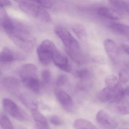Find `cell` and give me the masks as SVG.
Listing matches in <instances>:
<instances>
[{
  "mask_svg": "<svg viewBox=\"0 0 129 129\" xmlns=\"http://www.w3.org/2000/svg\"><path fill=\"white\" fill-rule=\"evenodd\" d=\"M12 20L10 28L6 33L19 48L26 52L32 51L36 44L35 37L24 24L13 19Z\"/></svg>",
  "mask_w": 129,
  "mask_h": 129,
  "instance_id": "1",
  "label": "cell"
},
{
  "mask_svg": "<svg viewBox=\"0 0 129 129\" xmlns=\"http://www.w3.org/2000/svg\"><path fill=\"white\" fill-rule=\"evenodd\" d=\"M54 32L64 45L68 56L75 62L80 63L82 59L79 45L76 39L66 28L61 26L55 27Z\"/></svg>",
  "mask_w": 129,
  "mask_h": 129,
  "instance_id": "2",
  "label": "cell"
},
{
  "mask_svg": "<svg viewBox=\"0 0 129 129\" xmlns=\"http://www.w3.org/2000/svg\"><path fill=\"white\" fill-rule=\"evenodd\" d=\"M19 75L24 85L31 91L38 93L40 82L38 77V69L32 65H26L20 68Z\"/></svg>",
  "mask_w": 129,
  "mask_h": 129,
  "instance_id": "3",
  "label": "cell"
},
{
  "mask_svg": "<svg viewBox=\"0 0 129 129\" xmlns=\"http://www.w3.org/2000/svg\"><path fill=\"white\" fill-rule=\"evenodd\" d=\"M19 7L22 11L30 16L45 22H51V17L49 13L35 3L28 1H21L19 2Z\"/></svg>",
  "mask_w": 129,
  "mask_h": 129,
  "instance_id": "4",
  "label": "cell"
},
{
  "mask_svg": "<svg viewBox=\"0 0 129 129\" xmlns=\"http://www.w3.org/2000/svg\"><path fill=\"white\" fill-rule=\"evenodd\" d=\"M57 50L56 45L50 40L43 41L37 49L39 61L43 65H48L53 61L54 55Z\"/></svg>",
  "mask_w": 129,
  "mask_h": 129,
  "instance_id": "5",
  "label": "cell"
},
{
  "mask_svg": "<svg viewBox=\"0 0 129 129\" xmlns=\"http://www.w3.org/2000/svg\"><path fill=\"white\" fill-rule=\"evenodd\" d=\"M124 96L123 88L120 84L115 88L103 89L99 92V98L101 102L110 104L120 101Z\"/></svg>",
  "mask_w": 129,
  "mask_h": 129,
  "instance_id": "6",
  "label": "cell"
},
{
  "mask_svg": "<svg viewBox=\"0 0 129 129\" xmlns=\"http://www.w3.org/2000/svg\"><path fill=\"white\" fill-rule=\"evenodd\" d=\"M2 105L5 111L16 119L20 121L29 120V117L27 114L10 99H3Z\"/></svg>",
  "mask_w": 129,
  "mask_h": 129,
  "instance_id": "7",
  "label": "cell"
},
{
  "mask_svg": "<svg viewBox=\"0 0 129 129\" xmlns=\"http://www.w3.org/2000/svg\"><path fill=\"white\" fill-rule=\"evenodd\" d=\"M96 119L99 125L104 128L114 129L118 126L117 120L104 110H101L98 112Z\"/></svg>",
  "mask_w": 129,
  "mask_h": 129,
  "instance_id": "8",
  "label": "cell"
},
{
  "mask_svg": "<svg viewBox=\"0 0 129 129\" xmlns=\"http://www.w3.org/2000/svg\"><path fill=\"white\" fill-rule=\"evenodd\" d=\"M25 56L20 53L14 52L7 47H5L0 52V62L9 63L15 61L25 60Z\"/></svg>",
  "mask_w": 129,
  "mask_h": 129,
  "instance_id": "9",
  "label": "cell"
},
{
  "mask_svg": "<svg viewBox=\"0 0 129 129\" xmlns=\"http://www.w3.org/2000/svg\"><path fill=\"white\" fill-rule=\"evenodd\" d=\"M54 94L61 106L66 111L71 112L73 109V101L71 96L65 91L60 89H55Z\"/></svg>",
  "mask_w": 129,
  "mask_h": 129,
  "instance_id": "10",
  "label": "cell"
},
{
  "mask_svg": "<svg viewBox=\"0 0 129 129\" xmlns=\"http://www.w3.org/2000/svg\"><path fill=\"white\" fill-rule=\"evenodd\" d=\"M97 14L103 18L118 20L123 18L122 14L118 10L107 7H101L96 10Z\"/></svg>",
  "mask_w": 129,
  "mask_h": 129,
  "instance_id": "11",
  "label": "cell"
},
{
  "mask_svg": "<svg viewBox=\"0 0 129 129\" xmlns=\"http://www.w3.org/2000/svg\"><path fill=\"white\" fill-rule=\"evenodd\" d=\"M2 85L5 89L12 94H16L19 91L20 83L18 79L13 76H7L3 79Z\"/></svg>",
  "mask_w": 129,
  "mask_h": 129,
  "instance_id": "12",
  "label": "cell"
},
{
  "mask_svg": "<svg viewBox=\"0 0 129 129\" xmlns=\"http://www.w3.org/2000/svg\"><path fill=\"white\" fill-rule=\"evenodd\" d=\"M53 62L61 70L67 72L71 71V68L67 58L57 50L54 55Z\"/></svg>",
  "mask_w": 129,
  "mask_h": 129,
  "instance_id": "13",
  "label": "cell"
},
{
  "mask_svg": "<svg viewBox=\"0 0 129 129\" xmlns=\"http://www.w3.org/2000/svg\"><path fill=\"white\" fill-rule=\"evenodd\" d=\"M105 49L110 58L115 61L119 58V51L116 42L110 39H107L104 41Z\"/></svg>",
  "mask_w": 129,
  "mask_h": 129,
  "instance_id": "14",
  "label": "cell"
},
{
  "mask_svg": "<svg viewBox=\"0 0 129 129\" xmlns=\"http://www.w3.org/2000/svg\"><path fill=\"white\" fill-rule=\"evenodd\" d=\"M31 114L38 128H50L47 119L38 110V109L31 111Z\"/></svg>",
  "mask_w": 129,
  "mask_h": 129,
  "instance_id": "15",
  "label": "cell"
},
{
  "mask_svg": "<svg viewBox=\"0 0 129 129\" xmlns=\"http://www.w3.org/2000/svg\"><path fill=\"white\" fill-rule=\"evenodd\" d=\"M110 29L115 33L123 35H129V26L117 22H111L108 25Z\"/></svg>",
  "mask_w": 129,
  "mask_h": 129,
  "instance_id": "16",
  "label": "cell"
},
{
  "mask_svg": "<svg viewBox=\"0 0 129 129\" xmlns=\"http://www.w3.org/2000/svg\"><path fill=\"white\" fill-rule=\"evenodd\" d=\"M120 101L110 103L111 110L112 112L120 115L129 114V107L128 105L120 103Z\"/></svg>",
  "mask_w": 129,
  "mask_h": 129,
  "instance_id": "17",
  "label": "cell"
},
{
  "mask_svg": "<svg viewBox=\"0 0 129 129\" xmlns=\"http://www.w3.org/2000/svg\"><path fill=\"white\" fill-rule=\"evenodd\" d=\"M19 99L27 108L31 111L38 109V104L36 101L30 95L25 93L20 94Z\"/></svg>",
  "mask_w": 129,
  "mask_h": 129,
  "instance_id": "18",
  "label": "cell"
},
{
  "mask_svg": "<svg viewBox=\"0 0 129 129\" xmlns=\"http://www.w3.org/2000/svg\"><path fill=\"white\" fill-rule=\"evenodd\" d=\"M73 126L75 129L97 128L90 121L83 119L76 120L74 122Z\"/></svg>",
  "mask_w": 129,
  "mask_h": 129,
  "instance_id": "19",
  "label": "cell"
},
{
  "mask_svg": "<svg viewBox=\"0 0 129 129\" xmlns=\"http://www.w3.org/2000/svg\"><path fill=\"white\" fill-rule=\"evenodd\" d=\"M108 2L115 8L125 12L129 11V5L123 0H107Z\"/></svg>",
  "mask_w": 129,
  "mask_h": 129,
  "instance_id": "20",
  "label": "cell"
},
{
  "mask_svg": "<svg viewBox=\"0 0 129 129\" xmlns=\"http://www.w3.org/2000/svg\"><path fill=\"white\" fill-rule=\"evenodd\" d=\"M73 32L79 39L84 40L87 37V33L85 27L80 24H74L72 26Z\"/></svg>",
  "mask_w": 129,
  "mask_h": 129,
  "instance_id": "21",
  "label": "cell"
},
{
  "mask_svg": "<svg viewBox=\"0 0 129 129\" xmlns=\"http://www.w3.org/2000/svg\"><path fill=\"white\" fill-rule=\"evenodd\" d=\"M107 87L110 88H115L120 85L116 76L113 75H109L105 80Z\"/></svg>",
  "mask_w": 129,
  "mask_h": 129,
  "instance_id": "22",
  "label": "cell"
},
{
  "mask_svg": "<svg viewBox=\"0 0 129 129\" xmlns=\"http://www.w3.org/2000/svg\"><path fill=\"white\" fill-rule=\"evenodd\" d=\"M0 125L3 129L13 128V126L11 121L4 114L0 113Z\"/></svg>",
  "mask_w": 129,
  "mask_h": 129,
  "instance_id": "23",
  "label": "cell"
},
{
  "mask_svg": "<svg viewBox=\"0 0 129 129\" xmlns=\"http://www.w3.org/2000/svg\"><path fill=\"white\" fill-rule=\"evenodd\" d=\"M75 74L76 77L78 79L84 80L88 79L90 76V73L88 70L83 69L77 70Z\"/></svg>",
  "mask_w": 129,
  "mask_h": 129,
  "instance_id": "24",
  "label": "cell"
},
{
  "mask_svg": "<svg viewBox=\"0 0 129 129\" xmlns=\"http://www.w3.org/2000/svg\"><path fill=\"white\" fill-rule=\"evenodd\" d=\"M42 82L45 84H48L50 82L51 79V73L49 70L47 69L43 70L42 73Z\"/></svg>",
  "mask_w": 129,
  "mask_h": 129,
  "instance_id": "25",
  "label": "cell"
},
{
  "mask_svg": "<svg viewBox=\"0 0 129 129\" xmlns=\"http://www.w3.org/2000/svg\"><path fill=\"white\" fill-rule=\"evenodd\" d=\"M9 17L7 13L3 8V7L0 6V26L2 27Z\"/></svg>",
  "mask_w": 129,
  "mask_h": 129,
  "instance_id": "26",
  "label": "cell"
},
{
  "mask_svg": "<svg viewBox=\"0 0 129 129\" xmlns=\"http://www.w3.org/2000/svg\"><path fill=\"white\" fill-rule=\"evenodd\" d=\"M68 82V78L67 76L64 75H61L58 76L56 82V85L58 87H62L65 85Z\"/></svg>",
  "mask_w": 129,
  "mask_h": 129,
  "instance_id": "27",
  "label": "cell"
},
{
  "mask_svg": "<svg viewBox=\"0 0 129 129\" xmlns=\"http://www.w3.org/2000/svg\"><path fill=\"white\" fill-rule=\"evenodd\" d=\"M50 122L55 126H59L62 123V119L57 115H53L50 118Z\"/></svg>",
  "mask_w": 129,
  "mask_h": 129,
  "instance_id": "28",
  "label": "cell"
},
{
  "mask_svg": "<svg viewBox=\"0 0 129 129\" xmlns=\"http://www.w3.org/2000/svg\"><path fill=\"white\" fill-rule=\"evenodd\" d=\"M119 81L123 84L127 83L129 80L128 74L125 71H122L119 73Z\"/></svg>",
  "mask_w": 129,
  "mask_h": 129,
  "instance_id": "29",
  "label": "cell"
},
{
  "mask_svg": "<svg viewBox=\"0 0 129 129\" xmlns=\"http://www.w3.org/2000/svg\"><path fill=\"white\" fill-rule=\"evenodd\" d=\"M11 2L9 0H0V6L4 7L10 6Z\"/></svg>",
  "mask_w": 129,
  "mask_h": 129,
  "instance_id": "30",
  "label": "cell"
},
{
  "mask_svg": "<svg viewBox=\"0 0 129 129\" xmlns=\"http://www.w3.org/2000/svg\"><path fill=\"white\" fill-rule=\"evenodd\" d=\"M122 50L129 55V46L126 45H121Z\"/></svg>",
  "mask_w": 129,
  "mask_h": 129,
  "instance_id": "31",
  "label": "cell"
},
{
  "mask_svg": "<svg viewBox=\"0 0 129 129\" xmlns=\"http://www.w3.org/2000/svg\"><path fill=\"white\" fill-rule=\"evenodd\" d=\"M124 95H129V87L123 88Z\"/></svg>",
  "mask_w": 129,
  "mask_h": 129,
  "instance_id": "32",
  "label": "cell"
},
{
  "mask_svg": "<svg viewBox=\"0 0 129 129\" xmlns=\"http://www.w3.org/2000/svg\"><path fill=\"white\" fill-rule=\"evenodd\" d=\"M2 73L1 71V69H0V80L2 77Z\"/></svg>",
  "mask_w": 129,
  "mask_h": 129,
  "instance_id": "33",
  "label": "cell"
},
{
  "mask_svg": "<svg viewBox=\"0 0 129 129\" xmlns=\"http://www.w3.org/2000/svg\"></svg>",
  "mask_w": 129,
  "mask_h": 129,
  "instance_id": "34",
  "label": "cell"
}]
</instances>
